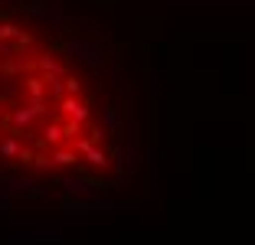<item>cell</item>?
<instances>
[{"instance_id":"6da1fadb","label":"cell","mask_w":255,"mask_h":245,"mask_svg":"<svg viewBox=\"0 0 255 245\" xmlns=\"http://www.w3.org/2000/svg\"><path fill=\"white\" fill-rule=\"evenodd\" d=\"M39 66H43L46 72H53V75H62V72H66V59H59V56H43V59H39Z\"/></svg>"},{"instance_id":"7a4b0ae2","label":"cell","mask_w":255,"mask_h":245,"mask_svg":"<svg viewBox=\"0 0 255 245\" xmlns=\"http://www.w3.org/2000/svg\"><path fill=\"white\" fill-rule=\"evenodd\" d=\"M0 154H3V157H16V154H23V150H20V144H16L13 137H10V141L0 144Z\"/></svg>"}]
</instances>
